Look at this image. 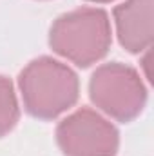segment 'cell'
I'll return each mask as SVG.
<instances>
[{
  "mask_svg": "<svg viewBox=\"0 0 154 156\" xmlns=\"http://www.w3.org/2000/svg\"><path fill=\"white\" fill-rule=\"evenodd\" d=\"M18 116L20 111L15 87L9 78L0 76V138L5 136L9 131H13V127L18 122Z\"/></svg>",
  "mask_w": 154,
  "mask_h": 156,
  "instance_id": "8992f818",
  "label": "cell"
},
{
  "mask_svg": "<svg viewBox=\"0 0 154 156\" xmlns=\"http://www.w3.org/2000/svg\"><path fill=\"white\" fill-rule=\"evenodd\" d=\"M89 2H94V4H107V2H113V0H89Z\"/></svg>",
  "mask_w": 154,
  "mask_h": 156,
  "instance_id": "52a82bcc",
  "label": "cell"
},
{
  "mask_svg": "<svg viewBox=\"0 0 154 156\" xmlns=\"http://www.w3.org/2000/svg\"><path fill=\"white\" fill-rule=\"evenodd\" d=\"M154 0H125L114 7L116 35L123 49L132 55L143 53L152 42Z\"/></svg>",
  "mask_w": 154,
  "mask_h": 156,
  "instance_id": "5b68a950",
  "label": "cell"
},
{
  "mask_svg": "<svg viewBox=\"0 0 154 156\" xmlns=\"http://www.w3.org/2000/svg\"><path fill=\"white\" fill-rule=\"evenodd\" d=\"M56 142L64 156H114L120 134L98 111L82 107L58 123Z\"/></svg>",
  "mask_w": 154,
  "mask_h": 156,
  "instance_id": "277c9868",
  "label": "cell"
},
{
  "mask_svg": "<svg viewBox=\"0 0 154 156\" xmlns=\"http://www.w3.org/2000/svg\"><path fill=\"white\" fill-rule=\"evenodd\" d=\"M89 94L103 115L123 123L140 116L147 102V89L140 73L120 62L103 64L93 73Z\"/></svg>",
  "mask_w": 154,
  "mask_h": 156,
  "instance_id": "3957f363",
  "label": "cell"
},
{
  "mask_svg": "<svg viewBox=\"0 0 154 156\" xmlns=\"http://www.w3.org/2000/svg\"><path fill=\"white\" fill-rule=\"evenodd\" d=\"M18 85L26 111L40 120H53L71 109L80 93L76 73L49 56L27 64L20 73Z\"/></svg>",
  "mask_w": 154,
  "mask_h": 156,
  "instance_id": "6da1fadb",
  "label": "cell"
},
{
  "mask_svg": "<svg viewBox=\"0 0 154 156\" xmlns=\"http://www.w3.org/2000/svg\"><path fill=\"white\" fill-rule=\"evenodd\" d=\"M111 22L100 7H80L54 20L49 33L51 49L78 67L100 62L111 47Z\"/></svg>",
  "mask_w": 154,
  "mask_h": 156,
  "instance_id": "7a4b0ae2",
  "label": "cell"
}]
</instances>
